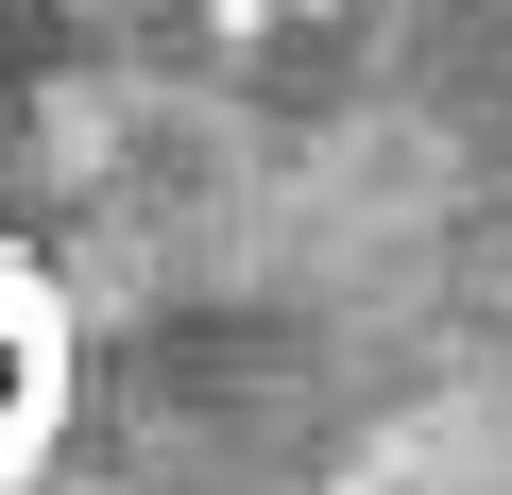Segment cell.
Instances as JSON below:
<instances>
[{
  "instance_id": "6da1fadb",
  "label": "cell",
  "mask_w": 512,
  "mask_h": 495,
  "mask_svg": "<svg viewBox=\"0 0 512 495\" xmlns=\"http://www.w3.org/2000/svg\"><path fill=\"white\" fill-rule=\"evenodd\" d=\"M69 393H86V325H69V274L35 239H0V495H18L52 444H69Z\"/></svg>"
}]
</instances>
